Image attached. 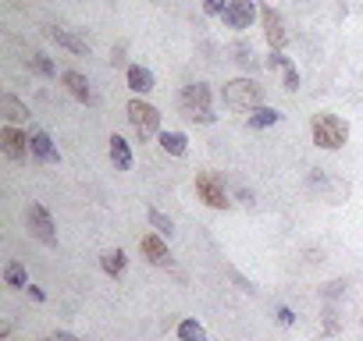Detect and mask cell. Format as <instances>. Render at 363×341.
Returning <instances> with one entry per match:
<instances>
[{
    "mask_svg": "<svg viewBox=\"0 0 363 341\" xmlns=\"http://www.w3.org/2000/svg\"><path fill=\"white\" fill-rule=\"evenodd\" d=\"M4 281L11 284V288H29V277H25V267H22L18 260H11V263L4 267Z\"/></svg>",
    "mask_w": 363,
    "mask_h": 341,
    "instance_id": "cell-20",
    "label": "cell"
},
{
    "mask_svg": "<svg viewBox=\"0 0 363 341\" xmlns=\"http://www.w3.org/2000/svg\"><path fill=\"white\" fill-rule=\"evenodd\" d=\"M324 330H328V334H335V330H338V313H335V306H328V309H324Z\"/></svg>",
    "mask_w": 363,
    "mask_h": 341,
    "instance_id": "cell-25",
    "label": "cell"
},
{
    "mask_svg": "<svg viewBox=\"0 0 363 341\" xmlns=\"http://www.w3.org/2000/svg\"><path fill=\"white\" fill-rule=\"evenodd\" d=\"M125 79H128V89H132V93H143V96H146V93L153 89V72L143 68V65H132V68L125 72Z\"/></svg>",
    "mask_w": 363,
    "mask_h": 341,
    "instance_id": "cell-14",
    "label": "cell"
},
{
    "mask_svg": "<svg viewBox=\"0 0 363 341\" xmlns=\"http://www.w3.org/2000/svg\"><path fill=\"white\" fill-rule=\"evenodd\" d=\"M54 341H79V337H75V334H65V330H61V334H58Z\"/></svg>",
    "mask_w": 363,
    "mask_h": 341,
    "instance_id": "cell-30",
    "label": "cell"
},
{
    "mask_svg": "<svg viewBox=\"0 0 363 341\" xmlns=\"http://www.w3.org/2000/svg\"><path fill=\"white\" fill-rule=\"evenodd\" d=\"M196 196L206 206H214V210H228V203H232L221 175H214V170H199V175H196Z\"/></svg>",
    "mask_w": 363,
    "mask_h": 341,
    "instance_id": "cell-5",
    "label": "cell"
},
{
    "mask_svg": "<svg viewBox=\"0 0 363 341\" xmlns=\"http://www.w3.org/2000/svg\"><path fill=\"white\" fill-rule=\"evenodd\" d=\"M0 149H4V156L8 160H15V163H22L29 153H32V139L25 135V132H18V128H0Z\"/></svg>",
    "mask_w": 363,
    "mask_h": 341,
    "instance_id": "cell-7",
    "label": "cell"
},
{
    "mask_svg": "<svg viewBox=\"0 0 363 341\" xmlns=\"http://www.w3.org/2000/svg\"><path fill=\"white\" fill-rule=\"evenodd\" d=\"M61 82L68 86V93H72L79 103H93V89H89V79H86L82 72H65Z\"/></svg>",
    "mask_w": 363,
    "mask_h": 341,
    "instance_id": "cell-11",
    "label": "cell"
},
{
    "mask_svg": "<svg viewBox=\"0 0 363 341\" xmlns=\"http://www.w3.org/2000/svg\"><path fill=\"white\" fill-rule=\"evenodd\" d=\"M203 8H206V15H225L228 0H203Z\"/></svg>",
    "mask_w": 363,
    "mask_h": 341,
    "instance_id": "cell-26",
    "label": "cell"
},
{
    "mask_svg": "<svg viewBox=\"0 0 363 341\" xmlns=\"http://www.w3.org/2000/svg\"><path fill=\"white\" fill-rule=\"evenodd\" d=\"M29 295H32V299H36V302H43V299H46V295H43V292H39V288H36V284H29Z\"/></svg>",
    "mask_w": 363,
    "mask_h": 341,
    "instance_id": "cell-29",
    "label": "cell"
},
{
    "mask_svg": "<svg viewBox=\"0 0 363 341\" xmlns=\"http://www.w3.org/2000/svg\"><path fill=\"white\" fill-rule=\"evenodd\" d=\"M221 18H225L228 29H249L253 18H256V8H253V0H228Z\"/></svg>",
    "mask_w": 363,
    "mask_h": 341,
    "instance_id": "cell-8",
    "label": "cell"
},
{
    "mask_svg": "<svg viewBox=\"0 0 363 341\" xmlns=\"http://www.w3.org/2000/svg\"><path fill=\"white\" fill-rule=\"evenodd\" d=\"M260 18H264V36H268V46L271 50H285V22L275 8H260Z\"/></svg>",
    "mask_w": 363,
    "mask_h": 341,
    "instance_id": "cell-9",
    "label": "cell"
},
{
    "mask_svg": "<svg viewBox=\"0 0 363 341\" xmlns=\"http://www.w3.org/2000/svg\"><path fill=\"white\" fill-rule=\"evenodd\" d=\"M292 320H296V313H292L289 306H282V309H278V323H282V327H289Z\"/></svg>",
    "mask_w": 363,
    "mask_h": 341,
    "instance_id": "cell-27",
    "label": "cell"
},
{
    "mask_svg": "<svg viewBox=\"0 0 363 341\" xmlns=\"http://www.w3.org/2000/svg\"><path fill=\"white\" fill-rule=\"evenodd\" d=\"M128 121H132V128H136V135L146 142V139H153V135H161V110L153 107V103H146V100H128Z\"/></svg>",
    "mask_w": 363,
    "mask_h": 341,
    "instance_id": "cell-4",
    "label": "cell"
},
{
    "mask_svg": "<svg viewBox=\"0 0 363 341\" xmlns=\"http://www.w3.org/2000/svg\"><path fill=\"white\" fill-rule=\"evenodd\" d=\"M50 39L58 46H65V50H72V53H89V43L79 39L75 32H68V29H50Z\"/></svg>",
    "mask_w": 363,
    "mask_h": 341,
    "instance_id": "cell-15",
    "label": "cell"
},
{
    "mask_svg": "<svg viewBox=\"0 0 363 341\" xmlns=\"http://www.w3.org/2000/svg\"><path fill=\"white\" fill-rule=\"evenodd\" d=\"M0 114L11 121V125H22V121H29V107L18 100V96H11V93H4L0 96Z\"/></svg>",
    "mask_w": 363,
    "mask_h": 341,
    "instance_id": "cell-12",
    "label": "cell"
},
{
    "mask_svg": "<svg viewBox=\"0 0 363 341\" xmlns=\"http://www.w3.org/2000/svg\"><path fill=\"white\" fill-rule=\"evenodd\" d=\"M146 217H150V224H153V227H157V235H171V227H175V224H171V217H164L161 210H153V206L146 210Z\"/></svg>",
    "mask_w": 363,
    "mask_h": 341,
    "instance_id": "cell-23",
    "label": "cell"
},
{
    "mask_svg": "<svg viewBox=\"0 0 363 341\" xmlns=\"http://www.w3.org/2000/svg\"><path fill=\"white\" fill-rule=\"evenodd\" d=\"M178 341H206V330L199 320H182L178 323Z\"/></svg>",
    "mask_w": 363,
    "mask_h": 341,
    "instance_id": "cell-21",
    "label": "cell"
},
{
    "mask_svg": "<svg viewBox=\"0 0 363 341\" xmlns=\"http://www.w3.org/2000/svg\"><path fill=\"white\" fill-rule=\"evenodd\" d=\"M100 267H103V274L121 277V274H125V267H128V260H125V253H121V249H107V253L100 256Z\"/></svg>",
    "mask_w": 363,
    "mask_h": 341,
    "instance_id": "cell-16",
    "label": "cell"
},
{
    "mask_svg": "<svg viewBox=\"0 0 363 341\" xmlns=\"http://www.w3.org/2000/svg\"><path fill=\"white\" fill-rule=\"evenodd\" d=\"M282 79H285V89H289V93H296V89H299V72L292 68V61H285V68H282Z\"/></svg>",
    "mask_w": 363,
    "mask_h": 341,
    "instance_id": "cell-24",
    "label": "cell"
},
{
    "mask_svg": "<svg viewBox=\"0 0 363 341\" xmlns=\"http://www.w3.org/2000/svg\"><path fill=\"white\" fill-rule=\"evenodd\" d=\"M29 139H32V156L39 163H58V149H54V142H50L46 132H32Z\"/></svg>",
    "mask_w": 363,
    "mask_h": 341,
    "instance_id": "cell-13",
    "label": "cell"
},
{
    "mask_svg": "<svg viewBox=\"0 0 363 341\" xmlns=\"http://www.w3.org/2000/svg\"><path fill=\"white\" fill-rule=\"evenodd\" d=\"M178 103H182V114H185L189 121H196V125H214V121H218L214 103H211V86H206V82L185 86Z\"/></svg>",
    "mask_w": 363,
    "mask_h": 341,
    "instance_id": "cell-1",
    "label": "cell"
},
{
    "mask_svg": "<svg viewBox=\"0 0 363 341\" xmlns=\"http://www.w3.org/2000/svg\"><path fill=\"white\" fill-rule=\"evenodd\" d=\"M157 139H161V149L171 156H185V149H189V139L182 132H161Z\"/></svg>",
    "mask_w": 363,
    "mask_h": 341,
    "instance_id": "cell-18",
    "label": "cell"
},
{
    "mask_svg": "<svg viewBox=\"0 0 363 341\" xmlns=\"http://www.w3.org/2000/svg\"><path fill=\"white\" fill-rule=\"evenodd\" d=\"M25 224H29V232L43 246H58V227H54V220H50V213H46L43 203H29L25 206Z\"/></svg>",
    "mask_w": 363,
    "mask_h": 341,
    "instance_id": "cell-6",
    "label": "cell"
},
{
    "mask_svg": "<svg viewBox=\"0 0 363 341\" xmlns=\"http://www.w3.org/2000/svg\"><path fill=\"white\" fill-rule=\"evenodd\" d=\"M221 100L232 110H256L264 103V86H256L253 79H228L221 89Z\"/></svg>",
    "mask_w": 363,
    "mask_h": 341,
    "instance_id": "cell-2",
    "label": "cell"
},
{
    "mask_svg": "<svg viewBox=\"0 0 363 341\" xmlns=\"http://www.w3.org/2000/svg\"><path fill=\"white\" fill-rule=\"evenodd\" d=\"M278 121H282V114H278L275 107H264V103H260V107L249 114L246 125H249V128H268V125H278Z\"/></svg>",
    "mask_w": 363,
    "mask_h": 341,
    "instance_id": "cell-17",
    "label": "cell"
},
{
    "mask_svg": "<svg viewBox=\"0 0 363 341\" xmlns=\"http://www.w3.org/2000/svg\"><path fill=\"white\" fill-rule=\"evenodd\" d=\"M338 292H345V284H342V281H331L328 288H324V295H328V299H331V295H338Z\"/></svg>",
    "mask_w": 363,
    "mask_h": 341,
    "instance_id": "cell-28",
    "label": "cell"
},
{
    "mask_svg": "<svg viewBox=\"0 0 363 341\" xmlns=\"http://www.w3.org/2000/svg\"><path fill=\"white\" fill-rule=\"evenodd\" d=\"M111 160H114L118 170H128V167H132V149H128V142H125L121 135H111Z\"/></svg>",
    "mask_w": 363,
    "mask_h": 341,
    "instance_id": "cell-19",
    "label": "cell"
},
{
    "mask_svg": "<svg viewBox=\"0 0 363 341\" xmlns=\"http://www.w3.org/2000/svg\"><path fill=\"white\" fill-rule=\"evenodd\" d=\"M139 249H143V256H146L153 267H171V253H168V246H164L161 235H143V239H139Z\"/></svg>",
    "mask_w": 363,
    "mask_h": 341,
    "instance_id": "cell-10",
    "label": "cell"
},
{
    "mask_svg": "<svg viewBox=\"0 0 363 341\" xmlns=\"http://www.w3.org/2000/svg\"><path fill=\"white\" fill-rule=\"evenodd\" d=\"M29 68H32L36 75H43V79H54V75H58L54 61H50L46 53H32V57H29Z\"/></svg>",
    "mask_w": 363,
    "mask_h": 341,
    "instance_id": "cell-22",
    "label": "cell"
},
{
    "mask_svg": "<svg viewBox=\"0 0 363 341\" xmlns=\"http://www.w3.org/2000/svg\"><path fill=\"white\" fill-rule=\"evenodd\" d=\"M310 132H314V142L321 149H342L349 139V125L338 114H317V118L310 121Z\"/></svg>",
    "mask_w": 363,
    "mask_h": 341,
    "instance_id": "cell-3",
    "label": "cell"
}]
</instances>
